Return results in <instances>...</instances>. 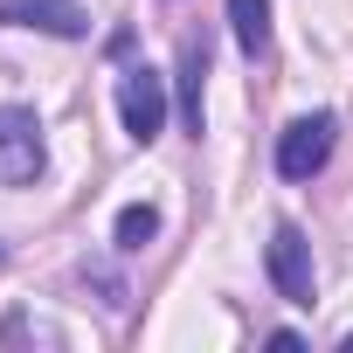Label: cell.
<instances>
[{
  "mask_svg": "<svg viewBox=\"0 0 353 353\" xmlns=\"http://www.w3.org/2000/svg\"><path fill=\"white\" fill-rule=\"evenodd\" d=\"M229 28H236L243 56H263L270 49V0H229Z\"/></svg>",
  "mask_w": 353,
  "mask_h": 353,
  "instance_id": "52a82bcc",
  "label": "cell"
},
{
  "mask_svg": "<svg viewBox=\"0 0 353 353\" xmlns=\"http://www.w3.org/2000/svg\"><path fill=\"white\" fill-rule=\"evenodd\" d=\"M83 284H97V291H104V305H111V312H125V305H132V291H125V277H118V270H111V263H83Z\"/></svg>",
  "mask_w": 353,
  "mask_h": 353,
  "instance_id": "9c48e42d",
  "label": "cell"
},
{
  "mask_svg": "<svg viewBox=\"0 0 353 353\" xmlns=\"http://www.w3.org/2000/svg\"><path fill=\"white\" fill-rule=\"evenodd\" d=\"M263 270H270V284H277L284 305H312V243H305L298 222H277V229H270Z\"/></svg>",
  "mask_w": 353,
  "mask_h": 353,
  "instance_id": "277c9868",
  "label": "cell"
},
{
  "mask_svg": "<svg viewBox=\"0 0 353 353\" xmlns=\"http://www.w3.org/2000/svg\"><path fill=\"white\" fill-rule=\"evenodd\" d=\"M332 139H339V118L332 111H305L277 132V173L284 181H312V173L332 159Z\"/></svg>",
  "mask_w": 353,
  "mask_h": 353,
  "instance_id": "6da1fadb",
  "label": "cell"
},
{
  "mask_svg": "<svg viewBox=\"0 0 353 353\" xmlns=\"http://www.w3.org/2000/svg\"><path fill=\"white\" fill-rule=\"evenodd\" d=\"M111 236H118V250H125V256H139V250L159 236V208H152V201H132V208H118V229H111Z\"/></svg>",
  "mask_w": 353,
  "mask_h": 353,
  "instance_id": "ba28073f",
  "label": "cell"
},
{
  "mask_svg": "<svg viewBox=\"0 0 353 353\" xmlns=\"http://www.w3.org/2000/svg\"><path fill=\"white\" fill-rule=\"evenodd\" d=\"M42 173V125L28 104H0V188H28Z\"/></svg>",
  "mask_w": 353,
  "mask_h": 353,
  "instance_id": "3957f363",
  "label": "cell"
},
{
  "mask_svg": "<svg viewBox=\"0 0 353 353\" xmlns=\"http://www.w3.org/2000/svg\"><path fill=\"white\" fill-rule=\"evenodd\" d=\"M0 21L8 28H42V35H63V42L90 35V14L77 0H0Z\"/></svg>",
  "mask_w": 353,
  "mask_h": 353,
  "instance_id": "5b68a950",
  "label": "cell"
},
{
  "mask_svg": "<svg viewBox=\"0 0 353 353\" xmlns=\"http://www.w3.org/2000/svg\"><path fill=\"white\" fill-rule=\"evenodd\" d=\"M118 118H125V132H132L139 145H152V139L166 132V77H159L152 63H132V70L118 77Z\"/></svg>",
  "mask_w": 353,
  "mask_h": 353,
  "instance_id": "7a4b0ae2",
  "label": "cell"
},
{
  "mask_svg": "<svg viewBox=\"0 0 353 353\" xmlns=\"http://www.w3.org/2000/svg\"><path fill=\"white\" fill-rule=\"evenodd\" d=\"M201 77H208V42H181V118H188V132L201 139Z\"/></svg>",
  "mask_w": 353,
  "mask_h": 353,
  "instance_id": "8992f818",
  "label": "cell"
}]
</instances>
